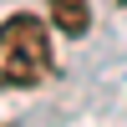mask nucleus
<instances>
[{"mask_svg": "<svg viewBox=\"0 0 127 127\" xmlns=\"http://www.w3.org/2000/svg\"><path fill=\"white\" fill-rule=\"evenodd\" d=\"M56 76V56H51V31L36 15H10L0 26V87H41Z\"/></svg>", "mask_w": 127, "mask_h": 127, "instance_id": "obj_1", "label": "nucleus"}, {"mask_svg": "<svg viewBox=\"0 0 127 127\" xmlns=\"http://www.w3.org/2000/svg\"><path fill=\"white\" fill-rule=\"evenodd\" d=\"M46 15H51V26L66 41H76V36L92 31V5L87 0H46Z\"/></svg>", "mask_w": 127, "mask_h": 127, "instance_id": "obj_2", "label": "nucleus"}]
</instances>
